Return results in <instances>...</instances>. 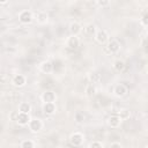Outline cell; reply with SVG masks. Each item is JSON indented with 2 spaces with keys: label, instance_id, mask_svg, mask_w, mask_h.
Returning a JSON list of instances; mask_svg holds the SVG:
<instances>
[{
  "label": "cell",
  "instance_id": "obj_26",
  "mask_svg": "<svg viewBox=\"0 0 148 148\" xmlns=\"http://www.w3.org/2000/svg\"><path fill=\"white\" fill-rule=\"evenodd\" d=\"M96 5H98V6H101V7H106V6L110 5V1H108V0H104V1H96Z\"/></svg>",
  "mask_w": 148,
  "mask_h": 148
},
{
  "label": "cell",
  "instance_id": "obj_14",
  "mask_svg": "<svg viewBox=\"0 0 148 148\" xmlns=\"http://www.w3.org/2000/svg\"><path fill=\"white\" fill-rule=\"evenodd\" d=\"M88 79H89V82H90L91 84H95V83L101 82L102 76H101V74H99L98 72H92V73H90V74L88 75Z\"/></svg>",
  "mask_w": 148,
  "mask_h": 148
},
{
  "label": "cell",
  "instance_id": "obj_10",
  "mask_svg": "<svg viewBox=\"0 0 148 148\" xmlns=\"http://www.w3.org/2000/svg\"><path fill=\"white\" fill-rule=\"evenodd\" d=\"M42 109L45 114H53L57 110V106H56V103H43Z\"/></svg>",
  "mask_w": 148,
  "mask_h": 148
},
{
  "label": "cell",
  "instance_id": "obj_19",
  "mask_svg": "<svg viewBox=\"0 0 148 148\" xmlns=\"http://www.w3.org/2000/svg\"><path fill=\"white\" fill-rule=\"evenodd\" d=\"M47 20H49V16H47V14H46L45 12H40V13H38V15H37V21H38L40 24L46 23Z\"/></svg>",
  "mask_w": 148,
  "mask_h": 148
},
{
  "label": "cell",
  "instance_id": "obj_1",
  "mask_svg": "<svg viewBox=\"0 0 148 148\" xmlns=\"http://www.w3.org/2000/svg\"><path fill=\"white\" fill-rule=\"evenodd\" d=\"M16 123L21 126H25V125H29L30 123V117H29V113H23V112H18L16 113V118H15Z\"/></svg>",
  "mask_w": 148,
  "mask_h": 148
},
{
  "label": "cell",
  "instance_id": "obj_17",
  "mask_svg": "<svg viewBox=\"0 0 148 148\" xmlns=\"http://www.w3.org/2000/svg\"><path fill=\"white\" fill-rule=\"evenodd\" d=\"M30 110H31V106H30L29 103H27V102H22V103H20V105H18V112L29 113Z\"/></svg>",
  "mask_w": 148,
  "mask_h": 148
},
{
  "label": "cell",
  "instance_id": "obj_11",
  "mask_svg": "<svg viewBox=\"0 0 148 148\" xmlns=\"http://www.w3.org/2000/svg\"><path fill=\"white\" fill-rule=\"evenodd\" d=\"M13 84L15 87H23L25 84V76L22 74H16L13 77Z\"/></svg>",
  "mask_w": 148,
  "mask_h": 148
},
{
  "label": "cell",
  "instance_id": "obj_28",
  "mask_svg": "<svg viewBox=\"0 0 148 148\" xmlns=\"http://www.w3.org/2000/svg\"><path fill=\"white\" fill-rule=\"evenodd\" d=\"M146 39H147V42H148V32H147V35H146Z\"/></svg>",
  "mask_w": 148,
  "mask_h": 148
},
{
  "label": "cell",
  "instance_id": "obj_21",
  "mask_svg": "<svg viewBox=\"0 0 148 148\" xmlns=\"http://www.w3.org/2000/svg\"><path fill=\"white\" fill-rule=\"evenodd\" d=\"M117 114L119 116V118H120L121 120H124V119H127V118H130V116H131V112H130V110H127V109H123V110H120V111H119Z\"/></svg>",
  "mask_w": 148,
  "mask_h": 148
},
{
  "label": "cell",
  "instance_id": "obj_30",
  "mask_svg": "<svg viewBox=\"0 0 148 148\" xmlns=\"http://www.w3.org/2000/svg\"><path fill=\"white\" fill-rule=\"evenodd\" d=\"M147 73H148V66H147Z\"/></svg>",
  "mask_w": 148,
  "mask_h": 148
},
{
  "label": "cell",
  "instance_id": "obj_24",
  "mask_svg": "<svg viewBox=\"0 0 148 148\" xmlns=\"http://www.w3.org/2000/svg\"><path fill=\"white\" fill-rule=\"evenodd\" d=\"M89 148H103V145L99 141H94V142L90 143Z\"/></svg>",
  "mask_w": 148,
  "mask_h": 148
},
{
  "label": "cell",
  "instance_id": "obj_25",
  "mask_svg": "<svg viewBox=\"0 0 148 148\" xmlns=\"http://www.w3.org/2000/svg\"><path fill=\"white\" fill-rule=\"evenodd\" d=\"M141 23L146 27H148V13H145L143 16L141 17Z\"/></svg>",
  "mask_w": 148,
  "mask_h": 148
},
{
  "label": "cell",
  "instance_id": "obj_8",
  "mask_svg": "<svg viewBox=\"0 0 148 148\" xmlns=\"http://www.w3.org/2000/svg\"><path fill=\"white\" fill-rule=\"evenodd\" d=\"M106 49H108V51L110 53H117L119 51V49H120V44L116 39H110L109 43H108Z\"/></svg>",
  "mask_w": 148,
  "mask_h": 148
},
{
  "label": "cell",
  "instance_id": "obj_16",
  "mask_svg": "<svg viewBox=\"0 0 148 148\" xmlns=\"http://www.w3.org/2000/svg\"><path fill=\"white\" fill-rule=\"evenodd\" d=\"M84 92H86V95H87L88 97H92V96L96 95V87L90 83V84H88V86L86 87Z\"/></svg>",
  "mask_w": 148,
  "mask_h": 148
},
{
  "label": "cell",
  "instance_id": "obj_7",
  "mask_svg": "<svg viewBox=\"0 0 148 148\" xmlns=\"http://www.w3.org/2000/svg\"><path fill=\"white\" fill-rule=\"evenodd\" d=\"M66 45L69 47V49H72V50H75L79 45H80V39H79V37L77 36H71V37H68L67 38V40H66Z\"/></svg>",
  "mask_w": 148,
  "mask_h": 148
},
{
  "label": "cell",
  "instance_id": "obj_27",
  "mask_svg": "<svg viewBox=\"0 0 148 148\" xmlns=\"http://www.w3.org/2000/svg\"><path fill=\"white\" fill-rule=\"evenodd\" d=\"M110 148H121V145L119 142H112L111 146H110Z\"/></svg>",
  "mask_w": 148,
  "mask_h": 148
},
{
  "label": "cell",
  "instance_id": "obj_3",
  "mask_svg": "<svg viewBox=\"0 0 148 148\" xmlns=\"http://www.w3.org/2000/svg\"><path fill=\"white\" fill-rule=\"evenodd\" d=\"M28 126H29V130H30L31 132L37 133V132H39V131L42 130V127H43V123L40 121V119L35 118V119H31V120H30V123H29Z\"/></svg>",
  "mask_w": 148,
  "mask_h": 148
},
{
  "label": "cell",
  "instance_id": "obj_22",
  "mask_svg": "<svg viewBox=\"0 0 148 148\" xmlns=\"http://www.w3.org/2000/svg\"><path fill=\"white\" fill-rule=\"evenodd\" d=\"M21 148H34V141H31V140H23L21 142Z\"/></svg>",
  "mask_w": 148,
  "mask_h": 148
},
{
  "label": "cell",
  "instance_id": "obj_9",
  "mask_svg": "<svg viewBox=\"0 0 148 148\" xmlns=\"http://www.w3.org/2000/svg\"><path fill=\"white\" fill-rule=\"evenodd\" d=\"M127 87L126 86H124V84H117L116 87H114V89H113V94L117 96V97H123V96H125L126 94H127Z\"/></svg>",
  "mask_w": 148,
  "mask_h": 148
},
{
  "label": "cell",
  "instance_id": "obj_6",
  "mask_svg": "<svg viewBox=\"0 0 148 148\" xmlns=\"http://www.w3.org/2000/svg\"><path fill=\"white\" fill-rule=\"evenodd\" d=\"M69 141L74 147H80L82 145V142H83V135L81 133H79V132H75V133H73L71 135Z\"/></svg>",
  "mask_w": 148,
  "mask_h": 148
},
{
  "label": "cell",
  "instance_id": "obj_29",
  "mask_svg": "<svg viewBox=\"0 0 148 148\" xmlns=\"http://www.w3.org/2000/svg\"><path fill=\"white\" fill-rule=\"evenodd\" d=\"M61 148H68V147H61Z\"/></svg>",
  "mask_w": 148,
  "mask_h": 148
},
{
  "label": "cell",
  "instance_id": "obj_23",
  "mask_svg": "<svg viewBox=\"0 0 148 148\" xmlns=\"http://www.w3.org/2000/svg\"><path fill=\"white\" fill-rule=\"evenodd\" d=\"M86 31H87V34L88 35H92V34H96V27H95V24H88L87 27H86Z\"/></svg>",
  "mask_w": 148,
  "mask_h": 148
},
{
  "label": "cell",
  "instance_id": "obj_2",
  "mask_svg": "<svg viewBox=\"0 0 148 148\" xmlns=\"http://www.w3.org/2000/svg\"><path fill=\"white\" fill-rule=\"evenodd\" d=\"M32 18H34V16H32V13L30 10H22L18 14V21L23 24L30 23L32 21Z\"/></svg>",
  "mask_w": 148,
  "mask_h": 148
},
{
  "label": "cell",
  "instance_id": "obj_12",
  "mask_svg": "<svg viewBox=\"0 0 148 148\" xmlns=\"http://www.w3.org/2000/svg\"><path fill=\"white\" fill-rule=\"evenodd\" d=\"M120 123H121V119L119 118L118 114H112V116H110L109 119H108L109 126H111V127H113V128L118 127V126L120 125Z\"/></svg>",
  "mask_w": 148,
  "mask_h": 148
},
{
  "label": "cell",
  "instance_id": "obj_15",
  "mask_svg": "<svg viewBox=\"0 0 148 148\" xmlns=\"http://www.w3.org/2000/svg\"><path fill=\"white\" fill-rule=\"evenodd\" d=\"M40 69L43 73H51L52 69H53V65L51 61H44L42 65H40Z\"/></svg>",
  "mask_w": 148,
  "mask_h": 148
},
{
  "label": "cell",
  "instance_id": "obj_4",
  "mask_svg": "<svg viewBox=\"0 0 148 148\" xmlns=\"http://www.w3.org/2000/svg\"><path fill=\"white\" fill-rule=\"evenodd\" d=\"M95 38H96V40H97L99 44H104V43L108 42L109 35H108V32H106L104 29H98V30L96 31V34H95Z\"/></svg>",
  "mask_w": 148,
  "mask_h": 148
},
{
  "label": "cell",
  "instance_id": "obj_18",
  "mask_svg": "<svg viewBox=\"0 0 148 148\" xmlns=\"http://www.w3.org/2000/svg\"><path fill=\"white\" fill-rule=\"evenodd\" d=\"M113 68L117 71V72H123L124 68H125V62L120 59H117L114 62H113Z\"/></svg>",
  "mask_w": 148,
  "mask_h": 148
},
{
  "label": "cell",
  "instance_id": "obj_31",
  "mask_svg": "<svg viewBox=\"0 0 148 148\" xmlns=\"http://www.w3.org/2000/svg\"><path fill=\"white\" fill-rule=\"evenodd\" d=\"M147 148H148V146H147Z\"/></svg>",
  "mask_w": 148,
  "mask_h": 148
},
{
  "label": "cell",
  "instance_id": "obj_13",
  "mask_svg": "<svg viewBox=\"0 0 148 148\" xmlns=\"http://www.w3.org/2000/svg\"><path fill=\"white\" fill-rule=\"evenodd\" d=\"M81 30H82V28H81V25H80V23H77V22H72L71 24H69V31H71V34L73 35V36H77L80 32H81Z\"/></svg>",
  "mask_w": 148,
  "mask_h": 148
},
{
  "label": "cell",
  "instance_id": "obj_5",
  "mask_svg": "<svg viewBox=\"0 0 148 148\" xmlns=\"http://www.w3.org/2000/svg\"><path fill=\"white\" fill-rule=\"evenodd\" d=\"M56 99H57V96L52 90H46L42 94V101L44 103H54Z\"/></svg>",
  "mask_w": 148,
  "mask_h": 148
},
{
  "label": "cell",
  "instance_id": "obj_20",
  "mask_svg": "<svg viewBox=\"0 0 148 148\" xmlns=\"http://www.w3.org/2000/svg\"><path fill=\"white\" fill-rule=\"evenodd\" d=\"M84 114H83V112H81V111H76L75 113H74V120H75V123H77V124H81V123H83L84 121Z\"/></svg>",
  "mask_w": 148,
  "mask_h": 148
}]
</instances>
